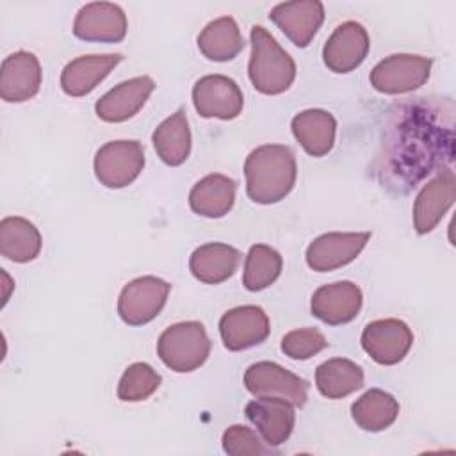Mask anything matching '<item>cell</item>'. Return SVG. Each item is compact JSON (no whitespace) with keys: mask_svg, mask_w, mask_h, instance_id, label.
<instances>
[{"mask_svg":"<svg viewBox=\"0 0 456 456\" xmlns=\"http://www.w3.org/2000/svg\"><path fill=\"white\" fill-rule=\"evenodd\" d=\"M248 198L258 205L281 201L294 189L297 166L294 151L285 144H262L244 162Z\"/></svg>","mask_w":456,"mask_h":456,"instance_id":"6da1fadb","label":"cell"},{"mask_svg":"<svg viewBox=\"0 0 456 456\" xmlns=\"http://www.w3.org/2000/svg\"><path fill=\"white\" fill-rule=\"evenodd\" d=\"M249 37L251 57L248 75L253 87L269 96L285 93L296 78L294 59L262 25H253Z\"/></svg>","mask_w":456,"mask_h":456,"instance_id":"7a4b0ae2","label":"cell"},{"mask_svg":"<svg viewBox=\"0 0 456 456\" xmlns=\"http://www.w3.org/2000/svg\"><path fill=\"white\" fill-rule=\"evenodd\" d=\"M210 347L212 342L205 326L198 321H185L162 331L157 342V354L171 370L192 372L207 362Z\"/></svg>","mask_w":456,"mask_h":456,"instance_id":"3957f363","label":"cell"},{"mask_svg":"<svg viewBox=\"0 0 456 456\" xmlns=\"http://www.w3.org/2000/svg\"><path fill=\"white\" fill-rule=\"evenodd\" d=\"M246 390L262 399H280L294 408L305 406L308 381L274 362H256L244 372Z\"/></svg>","mask_w":456,"mask_h":456,"instance_id":"277c9868","label":"cell"},{"mask_svg":"<svg viewBox=\"0 0 456 456\" xmlns=\"http://www.w3.org/2000/svg\"><path fill=\"white\" fill-rule=\"evenodd\" d=\"M433 61L413 53H394L379 61L370 75V86L383 94H403L422 87L431 73Z\"/></svg>","mask_w":456,"mask_h":456,"instance_id":"5b68a950","label":"cell"},{"mask_svg":"<svg viewBox=\"0 0 456 456\" xmlns=\"http://www.w3.org/2000/svg\"><path fill=\"white\" fill-rule=\"evenodd\" d=\"M94 175L109 189L130 185L144 167V150L139 141H110L94 155Z\"/></svg>","mask_w":456,"mask_h":456,"instance_id":"8992f818","label":"cell"},{"mask_svg":"<svg viewBox=\"0 0 456 456\" xmlns=\"http://www.w3.org/2000/svg\"><path fill=\"white\" fill-rule=\"evenodd\" d=\"M171 285L157 276H141L128 281L118 299V314L128 326L153 321L164 308Z\"/></svg>","mask_w":456,"mask_h":456,"instance_id":"52a82bcc","label":"cell"},{"mask_svg":"<svg viewBox=\"0 0 456 456\" xmlns=\"http://www.w3.org/2000/svg\"><path fill=\"white\" fill-rule=\"evenodd\" d=\"M192 103L201 118L230 121L242 112L244 96L230 77L205 75L192 86Z\"/></svg>","mask_w":456,"mask_h":456,"instance_id":"ba28073f","label":"cell"},{"mask_svg":"<svg viewBox=\"0 0 456 456\" xmlns=\"http://www.w3.org/2000/svg\"><path fill=\"white\" fill-rule=\"evenodd\" d=\"M370 232H330L314 239L306 248V264L317 273L335 271L351 264L367 246Z\"/></svg>","mask_w":456,"mask_h":456,"instance_id":"9c48e42d","label":"cell"},{"mask_svg":"<svg viewBox=\"0 0 456 456\" xmlns=\"http://www.w3.org/2000/svg\"><path fill=\"white\" fill-rule=\"evenodd\" d=\"M413 344V331L401 319H378L362 331L363 351L379 365L399 363Z\"/></svg>","mask_w":456,"mask_h":456,"instance_id":"30bf717a","label":"cell"},{"mask_svg":"<svg viewBox=\"0 0 456 456\" xmlns=\"http://www.w3.org/2000/svg\"><path fill=\"white\" fill-rule=\"evenodd\" d=\"M126 28L125 11L110 2L86 4L73 21L75 37L89 43H119L125 39Z\"/></svg>","mask_w":456,"mask_h":456,"instance_id":"8fae6325","label":"cell"},{"mask_svg":"<svg viewBox=\"0 0 456 456\" xmlns=\"http://www.w3.org/2000/svg\"><path fill=\"white\" fill-rule=\"evenodd\" d=\"M271 331L269 317L256 305L235 306L223 314L219 333L228 351H244L262 344Z\"/></svg>","mask_w":456,"mask_h":456,"instance_id":"7c38bea8","label":"cell"},{"mask_svg":"<svg viewBox=\"0 0 456 456\" xmlns=\"http://www.w3.org/2000/svg\"><path fill=\"white\" fill-rule=\"evenodd\" d=\"M369 34L358 21L340 23L322 46V61L333 73L356 69L369 53Z\"/></svg>","mask_w":456,"mask_h":456,"instance_id":"4fadbf2b","label":"cell"},{"mask_svg":"<svg viewBox=\"0 0 456 456\" xmlns=\"http://www.w3.org/2000/svg\"><path fill=\"white\" fill-rule=\"evenodd\" d=\"M269 20L294 43L306 48L324 21V5L319 0H294L274 5Z\"/></svg>","mask_w":456,"mask_h":456,"instance_id":"5bb4252c","label":"cell"},{"mask_svg":"<svg viewBox=\"0 0 456 456\" xmlns=\"http://www.w3.org/2000/svg\"><path fill=\"white\" fill-rule=\"evenodd\" d=\"M41 64L32 52L18 50L2 61L0 96L7 103H21L34 98L41 87Z\"/></svg>","mask_w":456,"mask_h":456,"instance_id":"9a60e30c","label":"cell"},{"mask_svg":"<svg viewBox=\"0 0 456 456\" xmlns=\"http://www.w3.org/2000/svg\"><path fill=\"white\" fill-rule=\"evenodd\" d=\"M362 303L363 296L360 287L353 281L342 280L321 285L312 294L310 310L319 321L330 326H338L351 322L358 315Z\"/></svg>","mask_w":456,"mask_h":456,"instance_id":"2e32d148","label":"cell"},{"mask_svg":"<svg viewBox=\"0 0 456 456\" xmlns=\"http://www.w3.org/2000/svg\"><path fill=\"white\" fill-rule=\"evenodd\" d=\"M456 198V178L451 169L442 171L429 180L415 198L413 203V226L417 233L424 235L436 228Z\"/></svg>","mask_w":456,"mask_h":456,"instance_id":"e0dca14e","label":"cell"},{"mask_svg":"<svg viewBox=\"0 0 456 456\" xmlns=\"http://www.w3.org/2000/svg\"><path fill=\"white\" fill-rule=\"evenodd\" d=\"M155 89V82L148 75L134 77L114 86L94 105L96 116L107 123H121L134 118L146 103Z\"/></svg>","mask_w":456,"mask_h":456,"instance_id":"ac0fdd59","label":"cell"},{"mask_svg":"<svg viewBox=\"0 0 456 456\" xmlns=\"http://www.w3.org/2000/svg\"><path fill=\"white\" fill-rule=\"evenodd\" d=\"M246 417L271 447H278L287 442L296 424L294 406L280 399L256 397L249 401L246 404Z\"/></svg>","mask_w":456,"mask_h":456,"instance_id":"d6986e66","label":"cell"},{"mask_svg":"<svg viewBox=\"0 0 456 456\" xmlns=\"http://www.w3.org/2000/svg\"><path fill=\"white\" fill-rule=\"evenodd\" d=\"M121 53L80 55L69 61L61 73V87L68 96L89 94L119 62Z\"/></svg>","mask_w":456,"mask_h":456,"instance_id":"ffe728a7","label":"cell"},{"mask_svg":"<svg viewBox=\"0 0 456 456\" xmlns=\"http://www.w3.org/2000/svg\"><path fill=\"white\" fill-rule=\"evenodd\" d=\"M292 134L301 148L312 157H324L331 151L337 134V119L324 109H306L290 121Z\"/></svg>","mask_w":456,"mask_h":456,"instance_id":"44dd1931","label":"cell"},{"mask_svg":"<svg viewBox=\"0 0 456 456\" xmlns=\"http://www.w3.org/2000/svg\"><path fill=\"white\" fill-rule=\"evenodd\" d=\"M237 183L233 178L212 173L198 180L189 192V207L194 214L217 219L226 216L235 203Z\"/></svg>","mask_w":456,"mask_h":456,"instance_id":"7402d4cb","label":"cell"},{"mask_svg":"<svg viewBox=\"0 0 456 456\" xmlns=\"http://www.w3.org/2000/svg\"><path fill=\"white\" fill-rule=\"evenodd\" d=\"M239 262L240 251L237 248L223 242H208L192 251L189 269L196 280L217 285L233 276Z\"/></svg>","mask_w":456,"mask_h":456,"instance_id":"603a6c76","label":"cell"},{"mask_svg":"<svg viewBox=\"0 0 456 456\" xmlns=\"http://www.w3.org/2000/svg\"><path fill=\"white\" fill-rule=\"evenodd\" d=\"M41 233L34 223L20 216L0 221V253L11 262H32L41 251Z\"/></svg>","mask_w":456,"mask_h":456,"instance_id":"cb8c5ba5","label":"cell"},{"mask_svg":"<svg viewBox=\"0 0 456 456\" xmlns=\"http://www.w3.org/2000/svg\"><path fill=\"white\" fill-rule=\"evenodd\" d=\"M159 159L167 166H182L191 155V128L183 109L166 118L151 135Z\"/></svg>","mask_w":456,"mask_h":456,"instance_id":"d4e9b609","label":"cell"},{"mask_svg":"<svg viewBox=\"0 0 456 456\" xmlns=\"http://www.w3.org/2000/svg\"><path fill=\"white\" fill-rule=\"evenodd\" d=\"M200 52L214 62L235 59L244 48V37L232 16H221L205 25L198 36Z\"/></svg>","mask_w":456,"mask_h":456,"instance_id":"484cf974","label":"cell"},{"mask_svg":"<svg viewBox=\"0 0 456 456\" xmlns=\"http://www.w3.org/2000/svg\"><path fill=\"white\" fill-rule=\"evenodd\" d=\"M399 415L397 399L381 390L370 388L351 404V417L358 428L369 433H378L390 428Z\"/></svg>","mask_w":456,"mask_h":456,"instance_id":"4316f807","label":"cell"},{"mask_svg":"<svg viewBox=\"0 0 456 456\" xmlns=\"http://www.w3.org/2000/svg\"><path fill=\"white\" fill-rule=\"evenodd\" d=\"M315 387L328 399H342L363 387V369L347 358H331L315 369Z\"/></svg>","mask_w":456,"mask_h":456,"instance_id":"83f0119b","label":"cell"},{"mask_svg":"<svg viewBox=\"0 0 456 456\" xmlns=\"http://www.w3.org/2000/svg\"><path fill=\"white\" fill-rule=\"evenodd\" d=\"M281 265V255L274 248L267 244H255L249 248L244 262L242 285L249 292L264 290L278 280Z\"/></svg>","mask_w":456,"mask_h":456,"instance_id":"f1b7e54d","label":"cell"},{"mask_svg":"<svg viewBox=\"0 0 456 456\" xmlns=\"http://www.w3.org/2000/svg\"><path fill=\"white\" fill-rule=\"evenodd\" d=\"M160 374L144 362L128 365L118 383V397L125 403H139L148 399L160 387Z\"/></svg>","mask_w":456,"mask_h":456,"instance_id":"f546056e","label":"cell"},{"mask_svg":"<svg viewBox=\"0 0 456 456\" xmlns=\"http://www.w3.org/2000/svg\"><path fill=\"white\" fill-rule=\"evenodd\" d=\"M223 451L230 456H258L271 454L274 447L267 445L256 431L248 426L233 424L223 433Z\"/></svg>","mask_w":456,"mask_h":456,"instance_id":"4dcf8cb0","label":"cell"},{"mask_svg":"<svg viewBox=\"0 0 456 456\" xmlns=\"http://www.w3.org/2000/svg\"><path fill=\"white\" fill-rule=\"evenodd\" d=\"M281 353L292 360H308L328 347L326 337L317 328H299L281 338Z\"/></svg>","mask_w":456,"mask_h":456,"instance_id":"1f68e13d","label":"cell"}]
</instances>
